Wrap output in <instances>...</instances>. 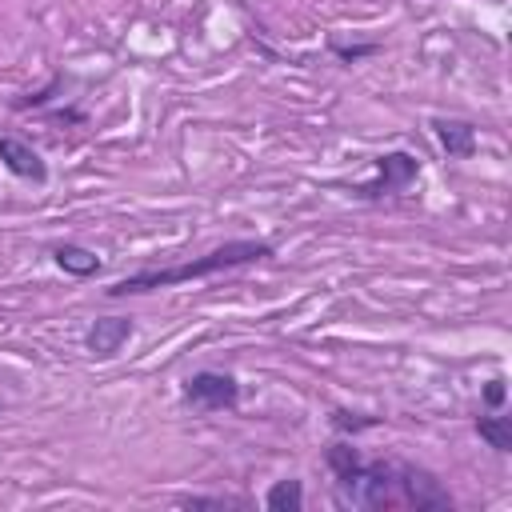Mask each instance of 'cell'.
I'll return each instance as SVG.
<instances>
[{"label": "cell", "instance_id": "cell-1", "mask_svg": "<svg viewBox=\"0 0 512 512\" xmlns=\"http://www.w3.org/2000/svg\"><path fill=\"white\" fill-rule=\"evenodd\" d=\"M324 468L332 472V496L348 512H452L456 500L440 476L412 460H368L352 436H340L324 448Z\"/></svg>", "mask_w": 512, "mask_h": 512}, {"label": "cell", "instance_id": "cell-2", "mask_svg": "<svg viewBox=\"0 0 512 512\" xmlns=\"http://www.w3.org/2000/svg\"><path fill=\"white\" fill-rule=\"evenodd\" d=\"M276 256L272 240H256V236H236V240H224L192 260H180V264H148V268H136L120 280H112L104 288L108 300H128V296H144V292H160V288H176V284H188V280H208V276H220V272H232V268H248V264H260Z\"/></svg>", "mask_w": 512, "mask_h": 512}, {"label": "cell", "instance_id": "cell-3", "mask_svg": "<svg viewBox=\"0 0 512 512\" xmlns=\"http://www.w3.org/2000/svg\"><path fill=\"white\" fill-rule=\"evenodd\" d=\"M372 164H376V176L352 188V196L364 200V204H380L388 196H400V192H408L420 180V156H412L408 148L380 152Z\"/></svg>", "mask_w": 512, "mask_h": 512}, {"label": "cell", "instance_id": "cell-4", "mask_svg": "<svg viewBox=\"0 0 512 512\" xmlns=\"http://www.w3.org/2000/svg\"><path fill=\"white\" fill-rule=\"evenodd\" d=\"M180 400L192 408V412H232L240 404V380L232 372H220V368H196L184 376L180 384Z\"/></svg>", "mask_w": 512, "mask_h": 512}, {"label": "cell", "instance_id": "cell-5", "mask_svg": "<svg viewBox=\"0 0 512 512\" xmlns=\"http://www.w3.org/2000/svg\"><path fill=\"white\" fill-rule=\"evenodd\" d=\"M132 336H136V320L132 316H96L84 328V352L96 356V360H112Z\"/></svg>", "mask_w": 512, "mask_h": 512}, {"label": "cell", "instance_id": "cell-6", "mask_svg": "<svg viewBox=\"0 0 512 512\" xmlns=\"http://www.w3.org/2000/svg\"><path fill=\"white\" fill-rule=\"evenodd\" d=\"M0 168L8 172V176H16V180H24V184H48V164H44V156L28 144V140H20V136H0Z\"/></svg>", "mask_w": 512, "mask_h": 512}, {"label": "cell", "instance_id": "cell-7", "mask_svg": "<svg viewBox=\"0 0 512 512\" xmlns=\"http://www.w3.org/2000/svg\"><path fill=\"white\" fill-rule=\"evenodd\" d=\"M436 144L444 148L448 160H472L476 148H480V132L472 120H460V116H432L428 120Z\"/></svg>", "mask_w": 512, "mask_h": 512}, {"label": "cell", "instance_id": "cell-8", "mask_svg": "<svg viewBox=\"0 0 512 512\" xmlns=\"http://www.w3.org/2000/svg\"><path fill=\"white\" fill-rule=\"evenodd\" d=\"M48 252H52V264H56L64 276L92 280V276H100V272H104V260H100L92 248L76 244V240H60V244H52Z\"/></svg>", "mask_w": 512, "mask_h": 512}, {"label": "cell", "instance_id": "cell-9", "mask_svg": "<svg viewBox=\"0 0 512 512\" xmlns=\"http://www.w3.org/2000/svg\"><path fill=\"white\" fill-rule=\"evenodd\" d=\"M472 428H476V436H480L496 456H508V452H512V416H504V408H500V412H480V416L472 420Z\"/></svg>", "mask_w": 512, "mask_h": 512}, {"label": "cell", "instance_id": "cell-10", "mask_svg": "<svg viewBox=\"0 0 512 512\" xmlns=\"http://www.w3.org/2000/svg\"><path fill=\"white\" fill-rule=\"evenodd\" d=\"M264 508H272V512H300L304 508V480H296V476L272 480V488L264 492Z\"/></svg>", "mask_w": 512, "mask_h": 512}, {"label": "cell", "instance_id": "cell-11", "mask_svg": "<svg viewBox=\"0 0 512 512\" xmlns=\"http://www.w3.org/2000/svg\"><path fill=\"white\" fill-rule=\"evenodd\" d=\"M64 84H68V76H64V72H52L44 88H36V92H28V96H16L8 108H12V112H44V108L64 92Z\"/></svg>", "mask_w": 512, "mask_h": 512}, {"label": "cell", "instance_id": "cell-12", "mask_svg": "<svg viewBox=\"0 0 512 512\" xmlns=\"http://www.w3.org/2000/svg\"><path fill=\"white\" fill-rule=\"evenodd\" d=\"M328 424H332V432H340V436H360V432L380 428V424H384V416H372V412H352V408H332Z\"/></svg>", "mask_w": 512, "mask_h": 512}, {"label": "cell", "instance_id": "cell-13", "mask_svg": "<svg viewBox=\"0 0 512 512\" xmlns=\"http://www.w3.org/2000/svg\"><path fill=\"white\" fill-rule=\"evenodd\" d=\"M328 52L340 60V64H360V60H368V56H376L380 52V40H352V44H344V40H328Z\"/></svg>", "mask_w": 512, "mask_h": 512}, {"label": "cell", "instance_id": "cell-14", "mask_svg": "<svg viewBox=\"0 0 512 512\" xmlns=\"http://www.w3.org/2000/svg\"><path fill=\"white\" fill-rule=\"evenodd\" d=\"M504 400H508V380H504V376H492V380L480 388V408H484V412H500Z\"/></svg>", "mask_w": 512, "mask_h": 512}, {"label": "cell", "instance_id": "cell-15", "mask_svg": "<svg viewBox=\"0 0 512 512\" xmlns=\"http://www.w3.org/2000/svg\"><path fill=\"white\" fill-rule=\"evenodd\" d=\"M180 508H248V500L240 496H180Z\"/></svg>", "mask_w": 512, "mask_h": 512}, {"label": "cell", "instance_id": "cell-16", "mask_svg": "<svg viewBox=\"0 0 512 512\" xmlns=\"http://www.w3.org/2000/svg\"><path fill=\"white\" fill-rule=\"evenodd\" d=\"M52 124H88V112L84 108H76V104H60V108H52V112H44Z\"/></svg>", "mask_w": 512, "mask_h": 512}]
</instances>
